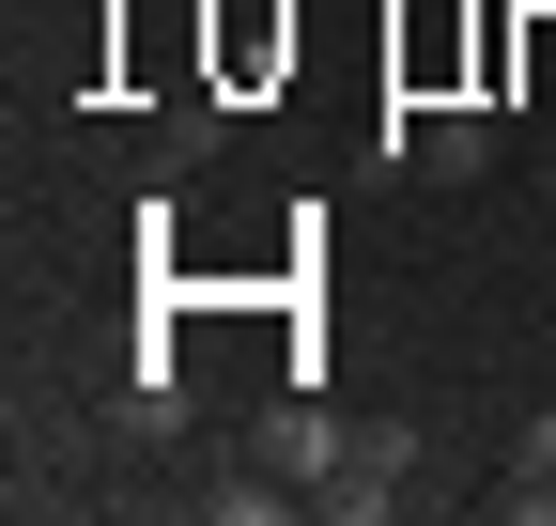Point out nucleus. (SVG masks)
I'll list each match as a JSON object with an SVG mask.
<instances>
[{"label":"nucleus","instance_id":"obj_1","mask_svg":"<svg viewBox=\"0 0 556 526\" xmlns=\"http://www.w3.org/2000/svg\"><path fill=\"white\" fill-rule=\"evenodd\" d=\"M387 140L433 171V186H479V171H495V109H479V93H433L417 124H387Z\"/></svg>","mask_w":556,"mask_h":526},{"label":"nucleus","instance_id":"obj_2","mask_svg":"<svg viewBox=\"0 0 556 526\" xmlns=\"http://www.w3.org/2000/svg\"><path fill=\"white\" fill-rule=\"evenodd\" d=\"M402 496H417V434H356V449H340V480H325V511H356V526L402 511Z\"/></svg>","mask_w":556,"mask_h":526},{"label":"nucleus","instance_id":"obj_3","mask_svg":"<svg viewBox=\"0 0 556 526\" xmlns=\"http://www.w3.org/2000/svg\"><path fill=\"white\" fill-rule=\"evenodd\" d=\"M340 449H356V434H340L325 403H278V418H263V465L294 480V496H325V480H340Z\"/></svg>","mask_w":556,"mask_h":526},{"label":"nucleus","instance_id":"obj_4","mask_svg":"<svg viewBox=\"0 0 556 526\" xmlns=\"http://www.w3.org/2000/svg\"><path fill=\"white\" fill-rule=\"evenodd\" d=\"M510 511H556V403L510 434Z\"/></svg>","mask_w":556,"mask_h":526},{"label":"nucleus","instance_id":"obj_5","mask_svg":"<svg viewBox=\"0 0 556 526\" xmlns=\"http://www.w3.org/2000/svg\"><path fill=\"white\" fill-rule=\"evenodd\" d=\"M541 186H556V124H541Z\"/></svg>","mask_w":556,"mask_h":526}]
</instances>
